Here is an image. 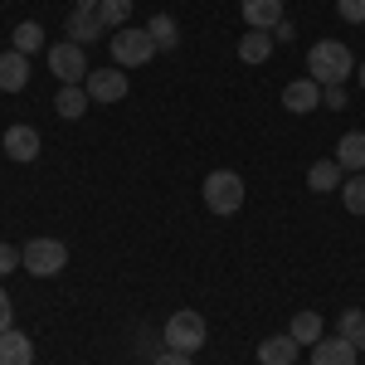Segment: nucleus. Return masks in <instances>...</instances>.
Returning a JSON list of instances; mask_svg holds the SVG:
<instances>
[{
  "label": "nucleus",
  "instance_id": "39448f33",
  "mask_svg": "<svg viewBox=\"0 0 365 365\" xmlns=\"http://www.w3.org/2000/svg\"><path fill=\"white\" fill-rule=\"evenodd\" d=\"M205 205H210L215 215H234V210L244 205V180H239L234 170H210V175H205Z\"/></svg>",
  "mask_w": 365,
  "mask_h": 365
},
{
  "label": "nucleus",
  "instance_id": "2eb2a0df",
  "mask_svg": "<svg viewBox=\"0 0 365 365\" xmlns=\"http://www.w3.org/2000/svg\"><path fill=\"white\" fill-rule=\"evenodd\" d=\"M297 361V341L287 336H268V341H258V365H292Z\"/></svg>",
  "mask_w": 365,
  "mask_h": 365
},
{
  "label": "nucleus",
  "instance_id": "a878e982",
  "mask_svg": "<svg viewBox=\"0 0 365 365\" xmlns=\"http://www.w3.org/2000/svg\"><path fill=\"white\" fill-rule=\"evenodd\" d=\"M341 20H351V25H365V0H336Z\"/></svg>",
  "mask_w": 365,
  "mask_h": 365
},
{
  "label": "nucleus",
  "instance_id": "6e6552de",
  "mask_svg": "<svg viewBox=\"0 0 365 365\" xmlns=\"http://www.w3.org/2000/svg\"><path fill=\"white\" fill-rule=\"evenodd\" d=\"M282 108L287 113H317L322 108V83L317 78H292L282 88Z\"/></svg>",
  "mask_w": 365,
  "mask_h": 365
},
{
  "label": "nucleus",
  "instance_id": "c85d7f7f",
  "mask_svg": "<svg viewBox=\"0 0 365 365\" xmlns=\"http://www.w3.org/2000/svg\"><path fill=\"white\" fill-rule=\"evenodd\" d=\"M156 365H195V361H190L185 351H161V361H156Z\"/></svg>",
  "mask_w": 365,
  "mask_h": 365
},
{
  "label": "nucleus",
  "instance_id": "473e14b6",
  "mask_svg": "<svg viewBox=\"0 0 365 365\" xmlns=\"http://www.w3.org/2000/svg\"><path fill=\"white\" fill-rule=\"evenodd\" d=\"M356 73H361V88H365V63H361V68H356Z\"/></svg>",
  "mask_w": 365,
  "mask_h": 365
},
{
  "label": "nucleus",
  "instance_id": "cd10ccee",
  "mask_svg": "<svg viewBox=\"0 0 365 365\" xmlns=\"http://www.w3.org/2000/svg\"><path fill=\"white\" fill-rule=\"evenodd\" d=\"M15 263H20V253L10 249V244H0V278H5V273H15Z\"/></svg>",
  "mask_w": 365,
  "mask_h": 365
},
{
  "label": "nucleus",
  "instance_id": "aec40b11",
  "mask_svg": "<svg viewBox=\"0 0 365 365\" xmlns=\"http://www.w3.org/2000/svg\"><path fill=\"white\" fill-rule=\"evenodd\" d=\"M307 190L327 195V190H341V161H317L307 170Z\"/></svg>",
  "mask_w": 365,
  "mask_h": 365
},
{
  "label": "nucleus",
  "instance_id": "5701e85b",
  "mask_svg": "<svg viewBox=\"0 0 365 365\" xmlns=\"http://www.w3.org/2000/svg\"><path fill=\"white\" fill-rule=\"evenodd\" d=\"M341 336L351 341L356 351H365V312H356V307L341 312Z\"/></svg>",
  "mask_w": 365,
  "mask_h": 365
},
{
  "label": "nucleus",
  "instance_id": "423d86ee",
  "mask_svg": "<svg viewBox=\"0 0 365 365\" xmlns=\"http://www.w3.org/2000/svg\"><path fill=\"white\" fill-rule=\"evenodd\" d=\"M49 68H54V78L58 83H83L88 78V54H83V44H54L49 49Z\"/></svg>",
  "mask_w": 365,
  "mask_h": 365
},
{
  "label": "nucleus",
  "instance_id": "bb28decb",
  "mask_svg": "<svg viewBox=\"0 0 365 365\" xmlns=\"http://www.w3.org/2000/svg\"><path fill=\"white\" fill-rule=\"evenodd\" d=\"M10 322H15V302H10V292L0 287V331H10Z\"/></svg>",
  "mask_w": 365,
  "mask_h": 365
},
{
  "label": "nucleus",
  "instance_id": "9d476101",
  "mask_svg": "<svg viewBox=\"0 0 365 365\" xmlns=\"http://www.w3.org/2000/svg\"><path fill=\"white\" fill-rule=\"evenodd\" d=\"M5 156H10V161H34V156H39V132L25 127V122H15V127L5 132Z\"/></svg>",
  "mask_w": 365,
  "mask_h": 365
},
{
  "label": "nucleus",
  "instance_id": "4468645a",
  "mask_svg": "<svg viewBox=\"0 0 365 365\" xmlns=\"http://www.w3.org/2000/svg\"><path fill=\"white\" fill-rule=\"evenodd\" d=\"M88 108H93V98H88L83 83H63V88H58V98H54V113L58 117H68V122H73V117H83Z\"/></svg>",
  "mask_w": 365,
  "mask_h": 365
},
{
  "label": "nucleus",
  "instance_id": "2f4dec72",
  "mask_svg": "<svg viewBox=\"0 0 365 365\" xmlns=\"http://www.w3.org/2000/svg\"><path fill=\"white\" fill-rule=\"evenodd\" d=\"M73 10H88V15H98V0H73Z\"/></svg>",
  "mask_w": 365,
  "mask_h": 365
},
{
  "label": "nucleus",
  "instance_id": "a211bd4d",
  "mask_svg": "<svg viewBox=\"0 0 365 365\" xmlns=\"http://www.w3.org/2000/svg\"><path fill=\"white\" fill-rule=\"evenodd\" d=\"M336 161H341V170H365V132H346L341 137Z\"/></svg>",
  "mask_w": 365,
  "mask_h": 365
},
{
  "label": "nucleus",
  "instance_id": "f257e3e1",
  "mask_svg": "<svg viewBox=\"0 0 365 365\" xmlns=\"http://www.w3.org/2000/svg\"><path fill=\"white\" fill-rule=\"evenodd\" d=\"M351 73H356V58H351V49H346L341 39H322V44H312L307 78H317L322 88H341Z\"/></svg>",
  "mask_w": 365,
  "mask_h": 365
},
{
  "label": "nucleus",
  "instance_id": "f03ea898",
  "mask_svg": "<svg viewBox=\"0 0 365 365\" xmlns=\"http://www.w3.org/2000/svg\"><path fill=\"white\" fill-rule=\"evenodd\" d=\"M161 341H166V351H185V356H195L200 346L210 341V327H205V317L200 312H170V322L161 327Z\"/></svg>",
  "mask_w": 365,
  "mask_h": 365
},
{
  "label": "nucleus",
  "instance_id": "f8f14e48",
  "mask_svg": "<svg viewBox=\"0 0 365 365\" xmlns=\"http://www.w3.org/2000/svg\"><path fill=\"white\" fill-rule=\"evenodd\" d=\"M25 83H29V54L5 49V54H0V88H5V93H20Z\"/></svg>",
  "mask_w": 365,
  "mask_h": 365
},
{
  "label": "nucleus",
  "instance_id": "0eeeda50",
  "mask_svg": "<svg viewBox=\"0 0 365 365\" xmlns=\"http://www.w3.org/2000/svg\"><path fill=\"white\" fill-rule=\"evenodd\" d=\"M83 88L93 103H122L127 98V73L122 68H88Z\"/></svg>",
  "mask_w": 365,
  "mask_h": 365
},
{
  "label": "nucleus",
  "instance_id": "dca6fc26",
  "mask_svg": "<svg viewBox=\"0 0 365 365\" xmlns=\"http://www.w3.org/2000/svg\"><path fill=\"white\" fill-rule=\"evenodd\" d=\"M287 336L297 341V346H317V341L327 336V327H322V317H317V312H297V317H292V327H287Z\"/></svg>",
  "mask_w": 365,
  "mask_h": 365
},
{
  "label": "nucleus",
  "instance_id": "c756f323",
  "mask_svg": "<svg viewBox=\"0 0 365 365\" xmlns=\"http://www.w3.org/2000/svg\"><path fill=\"white\" fill-rule=\"evenodd\" d=\"M322 103H327V108H346V93H341V88H322Z\"/></svg>",
  "mask_w": 365,
  "mask_h": 365
},
{
  "label": "nucleus",
  "instance_id": "20e7f679",
  "mask_svg": "<svg viewBox=\"0 0 365 365\" xmlns=\"http://www.w3.org/2000/svg\"><path fill=\"white\" fill-rule=\"evenodd\" d=\"M151 54H156V39H151L146 29L122 25V29L113 34V58H117V68H141V63H151Z\"/></svg>",
  "mask_w": 365,
  "mask_h": 365
},
{
  "label": "nucleus",
  "instance_id": "9b49d317",
  "mask_svg": "<svg viewBox=\"0 0 365 365\" xmlns=\"http://www.w3.org/2000/svg\"><path fill=\"white\" fill-rule=\"evenodd\" d=\"M239 10L249 29H273L282 20V0H239Z\"/></svg>",
  "mask_w": 365,
  "mask_h": 365
},
{
  "label": "nucleus",
  "instance_id": "4be33fe9",
  "mask_svg": "<svg viewBox=\"0 0 365 365\" xmlns=\"http://www.w3.org/2000/svg\"><path fill=\"white\" fill-rule=\"evenodd\" d=\"M341 200L351 215H365V170H356L351 180H341Z\"/></svg>",
  "mask_w": 365,
  "mask_h": 365
},
{
  "label": "nucleus",
  "instance_id": "1a4fd4ad",
  "mask_svg": "<svg viewBox=\"0 0 365 365\" xmlns=\"http://www.w3.org/2000/svg\"><path fill=\"white\" fill-rule=\"evenodd\" d=\"M312 365H356V346L341 336H322L317 346H312Z\"/></svg>",
  "mask_w": 365,
  "mask_h": 365
},
{
  "label": "nucleus",
  "instance_id": "412c9836",
  "mask_svg": "<svg viewBox=\"0 0 365 365\" xmlns=\"http://www.w3.org/2000/svg\"><path fill=\"white\" fill-rule=\"evenodd\" d=\"M98 20L103 29H122L132 20V0H98Z\"/></svg>",
  "mask_w": 365,
  "mask_h": 365
},
{
  "label": "nucleus",
  "instance_id": "7ed1b4c3",
  "mask_svg": "<svg viewBox=\"0 0 365 365\" xmlns=\"http://www.w3.org/2000/svg\"><path fill=\"white\" fill-rule=\"evenodd\" d=\"M63 263H68V249L58 239H29L20 249V268L34 278H54V273H63Z\"/></svg>",
  "mask_w": 365,
  "mask_h": 365
},
{
  "label": "nucleus",
  "instance_id": "ddd939ff",
  "mask_svg": "<svg viewBox=\"0 0 365 365\" xmlns=\"http://www.w3.org/2000/svg\"><path fill=\"white\" fill-rule=\"evenodd\" d=\"M0 365H34V346L25 331H0Z\"/></svg>",
  "mask_w": 365,
  "mask_h": 365
},
{
  "label": "nucleus",
  "instance_id": "f3484780",
  "mask_svg": "<svg viewBox=\"0 0 365 365\" xmlns=\"http://www.w3.org/2000/svg\"><path fill=\"white\" fill-rule=\"evenodd\" d=\"M268 54H273V34H268V29H249V34L239 39V58H244V63H263Z\"/></svg>",
  "mask_w": 365,
  "mask_h": 365
},
{
  "label": "nucleus",
  "instance_id": "b1692460",
  "mask_svg": "<svg viewBox=\"0 0 365 365\" xmlns=\"http://www.w3.org/2000/svg\"><path fill=\"white\" fill-rule=\"evenodd\" d=\"M34 49H44V29L25 20V25H15V54H34Z\"/></svg>",
  "mask_w": 365,
  "mask_h": 365
},
{
  "label": "nucleus",
  "instance_id": "7c9ffc66",
  "mask_svg": "<svg viewBox=\"0 0 365 365\" xmlns=\"http://www.w3.org/2000/svg\"><path fill=\"white\" fill-rule=\"evenodd\" d=\"M268 34H273V39H292V34H297V29H292V20H287V15H282L278 25L268 29Z\"/></svg>",
  "mask_w": 365,
  "mask_h": 365
},
{
  "label": "nucleus",
  "instance_id": "393cba45",
  "mask_svg": "<svg viewBox=\"0 0 365 365\" xmlns=\"http://www.w3.org/2000/svg\"><path fill=\"white\" fill-rule=\"evenodd\" d=\"M146 34L156 39V49H175V39H180V29H175V20H170V15H156V20L146 25Z\"/></svg>",
  "mask_w": 365,
  "mask_h": 365
},
{
  "label": "nucleus",
  "instance_id": "6ab92c4d",
  "mask_svg": "<svg viewBox=\"0 0 365 365\" xmlns=\"http://www.w3.org/2000/svg\"><path fill=\"white\" fill-rule=\"evenodd\" d=\"M63 29H68V39H73V44H93V39L103 34V20H98V15H88V10H73Z\"/></svg>",
  "mask_w": 365,
  "mask_h": 365
}]
</instances>
